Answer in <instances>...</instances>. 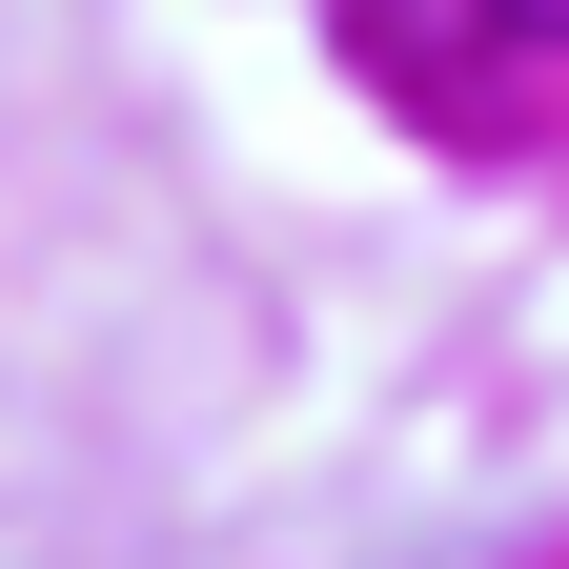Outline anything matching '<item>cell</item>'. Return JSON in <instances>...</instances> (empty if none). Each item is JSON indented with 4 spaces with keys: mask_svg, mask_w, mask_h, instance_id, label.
Here are the masks:
<instances>
[{
    "mask_svg": "<svg viewBox=\"0 0 569 569\" xmlns=\"http://www.w3.org/2000/svg\"><path fill=\"white\" fill-rule=\"evenodd\" d=\"M488 21H529V41H569V0H488Z\"/></svg>",
    "mask_w": 569,
    "mask_h": 569,
    "instance_id": "6da1fadb",
    "label": "cell"
}]
</instances>
